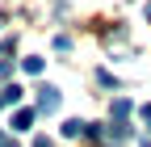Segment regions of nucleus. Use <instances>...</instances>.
I'll use <instances>...</instances> for the list:
<instances>
[{
    "mask_svg": "<svg viewBox=\"0 0 151 147\" xmlns=\"http://www.w3.org/2000/svg\"><path fill=\"white\" fill-rule=\"evenodd\" d=\"M59 105H63V97H59L55 84H42V88H38V114H55Z\"/></svg>",
    "mask_w": 151,
    "mask_h": 147,
    "instance_id": "f257e3e1",
    "label": "nucleus"
},
{
    "mask_svg": "<svg viewBox=\"0 0 151 147\" xmlns=\"http://www.w3.org/2000/svg\"><path fill=\"white\" fill-rule=\"evenodd\" d=\"M105 139H109L113 147H118V143H126V139H130V126H126V118H118V122H113L109 130H105Z\"/></svg>",
    "mask_w": 151,
    "mask_h": 147,
    "instance_id": "f03ea898",
    "label": "nucleus"
},
{
    "mask_svg": "<svg viewBox=\"0 0 151 147\" xmlns=\"http://www.w3.org/2000/svg\"><path fill=\"white\" fill-rule=\"evenodd\" d=\"M63 135H67V139H84V135H88V122H80V118L63 122Z\"/></svg>",
    "mask_w": 151,
    "mask_h": 147,
    "instance_id": "7ed1b4c3",
    "label": "nucleus"
},
{
    "mask_svg": "<svg viewBox=\"0 0 151 147\" xmlns=\"http://www.w3.org/2000/svg\"><path fill=\"white\" fill-rule=\"evenodd\" d=\"M17 101H21V88H17V84H4V88H0V109H4V105H17Z\"/></svg>",
    "mask_w": 151,
    "mask_h": 147,
    "instance_id": "20e7f679",
    "label": "nucleus"
},
{
    "mask_svg": "<svg viewBox=\"0 0 151 147\" xmlns=\"http://www.w3.org/2000/svg\"><path fill=\"white\" fill-rule=\"evenodd\" d=\"M34 126V109H17V118H13V130H29Z\"/></svg>",
    "mask_w": 151,
    "mask_h": 147,
    "instance_id": "39448f33",
    "label": "nucleus"
},
{
    "mask_svg": "<svg viewBox=\"0 0 151 147\" xmlns=\"http://www.w3.org/2000/svg\"><path fill=\"white\" fill-rule=\"evenodd\" d=\"M21 67L29 71V76H38V71H42V59H38V55H25V59H21Z\"/></svg>",
    "mask_w": 151,
    "mask_h": 147,
    "instance_id": "423d86ee",
    "label": "nucleus"
},
{
    "mask_svg": "<svg viewBox=\"0 0 151 147\" xmlns=\"http://www.w3.org/2000/svg\"><path fill=\"white\" fill-rule=\"evenodd\" d=\"M113 114L126 118V114H130V101H126V97H118V101H113Z\"/></svg>",
    "mask_w": 151,
    "mask_h": 147,
    "instance_id": "0eeeda50",
    "label": "nucleus"
},
{
    "mask_svg": "<svg viewBox=\"0 0 151 147\" xmlns=\"http://www.w3.org/2000/svg\"><path fill=\"white\" fill-rule=\"evenodd\" d=\"M9 76H13V63H9V59H0V80H9Z\"/></svg>",
    "mask_w": 151,
    "mask_h": 147,
    "instance_id": "6e6552de",
    "label": "nucleus"
},
{
    "mask_svg": "<svg viewBox=\"0 0 151 147\" xmlns=\"http://www.w3.org/2000/svg\"><path fill=\"white\" fill-rule=\"evenodd\" d=\"M143 122H147V130H151V105H143Z\"/></svg>",
    "mask_w": 151,
    "mask_h": 147,
    "instance_id": "1a4fd4ad",
    "label": "nucleus"
},
{
    "mask_svg": "<svg viewBox=\"0 0 151 147\" xmlns=\"http://www.w3.org/2000/svg\"><path fill=\"white\" fill-rule=\"evenodd\" d=\"M34 147H50V139H34Z\"/></svg>",
    "mask_w": 151,
    "mask_h": 147,
    "instance_id": "9d476101",
    "label": "nucleus"
},
{
    "mask_svg": "<svg viewBox=\"0 0 151 147\" xmlns=\"http://www.w3.org/2000/svg\"><path fill=\"white\" fill-rule=\"evenodd\" d=\"M0 147H17V143H13V139H0Z\"/></svg>",
    "mask_w": 151,
    "mask_h": 147,
    "instance_id": "9b49d317",
    "label": "nucleus"
},
{
    "mask_svg": "<svg viewBox=\"0 0 151 147\" xmlns=\"http://www.w3.org/2000/svg\"><path fill=\"white\" fill-rule=\"evenodd\" d=\"M147 21H151V4H147Z\"/></svg>",
    "mask_w": 151,
    "mask_h": 147,
    "instance_id": "f8f14e48",
    "label": "nucleus"
},
{
    "mask_svg": "<svg viewBox=\"0 0 151 147\" xmlns=\"http://www.w3.org/2000/svg\"><path fill=\"white\" fill-rule=\"evenodd\" d=\"M143 147H151V143H147V139H143Z\"/></svg>",
    "mask_w": 151,
    "mask_h": 147,
    "instance_id": "ddd939ff",
    "label": "nucleus"
},
{
    "mask_svg": "<svg viewBox=\"0 0 151 147\" xmlns=\"http://www.w3.org/2000/svg\"><path fill=\"white\" fill-rule=\"evenodd\" d=\"M0 25H4V17H0Z\"/></svg>",
    "mask_w": 151,
    "mask_h": 147,
    "instance_id": "4468645a",
    "label": "nucleus"
},
{
    "mask_svg": "<svg viewBox=\"0 0 151 147\" xmlns=\"http://www.w3.org/2000/svg\"><path fill=\"white\" fill-rule=\"evenodd\" d=\"M0 139H4V135H0Z\"/></svg>",
    "mask_w": 151,
    "mask_h": 147,
    "instance_id": "2eb2a0df",
    "label": "nucleus"
}]
</instances>
